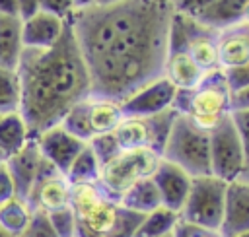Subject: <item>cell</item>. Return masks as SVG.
I'll use <instances>...</instances> for the list:
<instances>
[{
	"label": "cell",
	"mask_w": 249,
	"mask_h": 237,
	"mask_svg": "<svg viewBox=\"0 0 249 237\" xmlns=\"http://www.w3.org/2000/svg\"><path fill=\"white\" fill-rule=\"evenodd\" d=\"M173 14L175 4L167 0H121L70 16L93 97L123 103L163 76Z\"/></svg>",
	"instance_id": "1"
},
{
	"label": "cell",
	"mask_w": 249,
	"mask_h": 237,
	"mask_svg": "<svg viewBox=\"0 0 249 237\" xmlns=\"http://www.w3.org/2000/svg\"><path fill=\"white\" fill-rule=\"evenodd\" d=\"M19 115L29 138L62 122L66 113L91 95V80L68 23L66 33L49 49H23L18 64Z\"/></svg>",
	"instance_id": "2"
},
{
	"label": "cell",
	"mask_w": 249,
	"mask_h": 237,
	"mask_svg": "<svg viewBox=\"0 0 249 237\" xmlns=\"http://www.w3.org/2000/svg\"><path fill=\"white\" fill-rule=\"evenodd\" d=\"M76 237H134L144 216L124 208L97 183L74 185L70 200Z\"/></svg>",
	"instance_id": "3"
},
{
	"label": "cell",
	"mask_w": 249,
	"mask_h": 237,
	"mask_svg": "<svg viewBox=\"0 0 249 237\" xmlns=\"http://www.w3.org/2000/svg\"><path fill=\"white\" fill-rule=\"evenodd\" d=\"M171 109L210 132L226 117L231 115V89L228 85L224 70L218 68L206 72V76L195 89H177Z\"/></svg>",
	"instance_id": "4"
},
{
	"label": "cell",
	"mask_w": 249,
	"mask_h": 237,
	"mask_svg": "<svg viewBox=\"0 0 249 237\" xmlns=\"http://www.w3.org/2000/svg\"><path fill=\"white\" fill-rule=\"evenodd\" d=\"M161 159L181 167L191 177L212 175L210 169V132L177 115L169 130Z\"/></svg>",
	"instance_id": "5"
},
{
	"label": "cell",
	"mask_w": 249,
	"mask_h": 237,
	"mask_svg": "<svg viewBox=\"0 0 249 237\" xmlns=\"http://www.w3.org/2000/svg\"><path fill=\"white\" fill-rule=\"evenodd\" d=\"M161 155L152 150H121L101 167L97 185L115 200H119L132 185L154 175Z\"/></svg>",
	"instance_id": "6"
},
{
	"label": "cell",
	"mask_w": 249,
	"mask_h": 237,
	"mask_svg": "<svg viewBox=\"0 0 249 237\" xmlns=\"http://www.w3.org/2000/svg\"><path fill=\"white\" fill-rule=\"evenodd\" d=\"M123 109L121 103L105 97H86L84 101L76 103L66 117L62 118L60 126L66 128L72 136L80 138L82 142H89L95 136L109 134L117 128V124L123 120Z\"/></svg>",
	"instance_id": "7"
},
{
	"label": "cell",
	"mask_w": 249,
	"mask_h": 237,
	"mask_svg": "<svg viewBox=\"0 0 249 237\" xmlns=\"http://www.w3.org/2000/svg\"><path fill=\"white\" fill-rule=\"evenodd\" d=\"M226 190L228 183L214 175L193 177L191 190L179 212V218L183 221L220 231L226 206Z\"/></svg>",
	"instance_id": "8"
},
{
	"label": "cell",
	"mask_w": 249,
	"mask_h": 237,
	"mask_svg": "<svg viewBox=\"0 0 249 237\" xmlns=\"http://www.w3.org/2000/svg\"><path fill=\"white\" fill-rule=\"evenodd\" d=\"M175 117L173 109L150 117H123L113 136L121 150H152L161 155Z\"/></svg>",
	"instance_id": "9"
},
{
	"label": "cell",
	"mask_w": 249,
	"mask_h": 237,
	"mask_svg": "<svg viewBox=\"0 0 249 237\" xmlns=\"http://www.w3.org/2000/svg\"><path fill=\"white\" fill-rule=\"evenodd\" d=\"M210 169L214 177L226 183H233L243 177L245 150L231 115L210 130Z\"/></svg>",
	"instance_id": "10"
},
{
	"label": "cell",
	"mask_w": 249,
	"mask_h": 237,
	"mask_svg": "<svg viewBox=\"0 0 249 237\" xmlns=\"http://www.w3.org/2000/svg\"><path fill=\"white\" fill-rule=\"evenodd\" d=\"M72 200V185L64 173H60L53 163L43 157L37 181L27 196V206L31 212L53 214L56 210L68 208Z\"/></svg>",
	"instance_id": "11"
},
{
	"label": "cell",
	"mask_w": 249,
	"mask_h": 237,
	"mask_svg": "<svg viewBox=\"0 0 249 237\" xmlns=\"http://www.w3.org/2000/svg\"><path fill=\"white\" fill-rule=\"evenodd\" d=\"M177 89L161 76L121 103L124 117H150L171 109Z\"/></svg>",
	"instance_id": "12"
},
{
	"label": "cell",
	"mask_w": 249,
	"mask_h": 237,
	"mask_svg": "<svg viewBox=\"0 0 249 237\" xmlns=\"http://www.w3.org/2000/svg\"><path fill=\"white\" fill-rule=\"evenodd\" d=\"M41 155L53 163L60 173L66 175V171L70 169L72 161L78 157V153L86 148V142H82L80 138L72 136L66 128H62L60 124L41 132L37 138Z\"/></svg>",
	"instance_id": "13"
},
{
	"label": "cell",
	"mask_w": 249,
	"mask_h": 237,
	"mask_svg": "<svg viewBox=\"0 0 249 237\" xmlns=\"http://www.w3.org/2000/svg\"><path fill=\"white\" fill-rule=\"evenodd\" d=\"M4 163H6V169L12 177V181H14L16 196L21 200H27V196H29L35 181H37L41 163H43V155H41L37 140L29 138L25 142V146L19 152H16L14 155L6 157Z\"/></svg>",
	"instance_id": "14"
},
{
	"label": "cell",
	"mask_w": 249,
	"mask_h": 237,
	"mask_svg": "<svg viewBox=\"0 0 249 237\" xmlns=\"http://www.w3.org/2000/svg\"><path fill=\"white\" fill-rule=\"evenodd\" d=\"M152 179H154L158 192L161 196V206L179 214L187 196H189L193 177L189 173H185L181 167H177L165 159H160Z\"/></svg>",
	"instance_id": "15"
},
{
	"label": "cell",
	"mask_w": 249,
	"mask_h": 237,
	"mask_svg": "<svg viewBox=\"0 0 249 237\" xmlns=\"http://www.w3.org/2000/svg\"><path fill=\"white\" fill-rule=\"evenodd\" d=\"M249 229V183H228L224 218L220 225L222 237H235Z\"/></svg>",
	"instance_id": "16"
},
{
	"label": "cell",
	"mask_w": 249,
	"mask_h": 237,
	"mask_svg": "<svg viewBox=\"0 0 249 237\" xmlns=\"http://www.w3.org/2000/svg\"><path fill=\"white\" fill-rule=\"evenodd\" d=\"M68 21L47 12H37L35 16L21 21V37L25 49H49L62 39Z\"/></svg>",
	"instance_id": "17"
},
{
	"label": "cell",
	"mask_w": 249,
	"mask_h": 237,
	"mask_svg": "<svg viewBox=\"0 0 249 237\" xmlns=\"http://www.w3.org/2000/svg\"><path fill=\"white\" fill-rule=\"evenodd\" d=\"M218 62L220 70L237 68L249 62V25L239 21L218 31Z\"/></svg>",
	"instance_id": "18"
},
{
	"label": "cell",
	"mask_w": 249,
	"mask_h": 237,
	"mask_svg": "<svg viewBox=\"0 0 249 237\" xmlns=\"http://www.w3.org/2000/svg\"><path fill=\"white\" fill-rule=\"evenodd\" d=\"M206 72L191 58L189 52H169L165 66H163V78L175 87V89H195Z\"/></svg>",
	"instance_id": "19"
},
{
	"label": "cell",
	"mask_w": 249,
	"mask_h": 237,
	"mask_svg": "<svg viewBox=\"0 0 249 237\" xmlns=\"http://www.w3.org/2000/svg\"><path fill=\"white\" fill-rule=\"evenodd\" d=\"M21 19L18 16L0 14V66L8 70H18L19 58L23 54Z\"/></svg>",
	"instance_id": "20"
},
{
	"label": "cell",
	"mask_w": 249,
	"mask_h": 237,
	"mask_svg": "<svg viewBox=\"0 0 249 237\" xmlns=\"http://www.w3.org/2000/svg\"><path fill=\"white\" fill-rule=\"evenodd\" d=\"M249 0H216L198 16H195L200 23L214 31H222L230 25H235L243 19V12Z\"/></svg>",
	"instance_id": "21"
},
{
	"label": "cell",
	"mask_w": 249,
	"mask_h": 237,
	"mask_svg": "<svg viewBox=\"0 0 249 237\" xmlns=\"http://www.w3.org/2000/svg\"><path fill=\"white\" fill-rule=\"evenodd\" d=\"M119 202L124 208H128V210H132L136 214L146 216V214H150V212H154V210H158L161 206V196L158 192V186H156L154 179L148 177V179H142L136 185H132L119 198Z\"/></svg>",
	"instance_id": "22"
},
{
	"label": "cell",
	"mask_w": 249,
	"mask_h": 237,
	"mask_svg": "<svg viewBox=\"0 0 249 237\" xmlns=\"http://www.w3.org/2000/svg\"><path fill=\"white\" fill-rule=\"evenodd\" d=\"M27 140H29V130L19 111L0 115V155L2 159L19 152Z\"/></svg>",
	"instance_id": "23"
},
{
	"label": "cell",
	"mask_w": 249,
	"mask_h": 237,
	"mask_svg": "<svg viewBox=\"0 0 249 237\" xmlns=\"http://www.w3.org/2000/svg\"><path fill=\"white\" fill-rule=\"evenodd\" d=\"M216 37H218V31L206 29L204 33H200L198 37H195V39L189 43L187 51H185V52L191 54V58H193L204 72H212V70H218V68H220Z\"/></svg>",
	"instance_id": "24"
},
{
	"label": "cell",
	"mask_w": 249,
	"mask_h": 237,
	"mask_svg": "<svg viewBox=\"0 0 249 237\" xmlns=\"http://www.w3.org/2000/svg\"><path fill=\"white\" fill-rule=\"evenodd\" d=\"M31 208L21 198H12L0 206V227L12 237H19L31 220Z\"/></svg>",
	"instance_id": "25"
},
{
	"label": "cell",
	"mask_w": 249,
	"mask_h": 237,
	"mask_svg": "<svg viewBox=\"0 0 249 237\" xmlns=\"http://www.w3.org/2000/svg\"><path fill=\"white\" fill-rule=\"evenodd\" d=\"M99 173H101V165L95 157V153L91 152V148L86 144V148L78 153V157L72 161L70 169L66 171V179L70 181V185H89V183H97L99 181Z\"/></svg>",
	"instance_id": "26"
},
{
	"label": "cell",
	"mask_w": 249,
	"mask_h": 237,
	"mask_svg": "<svg viewBox=\"0 0 249 237\" xmlns=\"http://www.w3.org/2000/svg\"><path fill=\"white\" fill-rule=\"evenodd\" d=\"M179 221V214L165 208V206H160L158 210L150 212L144 216L142 223L138 225L134 237H160V235H165V233H171L175 229Z\"/></svg>",
	"instance_id": "27"
},
{
	"label": "cell",
	"mask_w": 249,
	"mask_h": 237,
	"mask_svg": "<svg viewBox=\"0 0 249 237\" xmlns=\"http://www.w3.org/2000/svg\"><path fill=\"white\" fill-rule=\"evenodd\" d=\"M19 111V78L18 70L0 66V115Z\"/></svg>",
	"instance_id": "28"
},
{
	"label": "cell",
	"mask_w": 249,
	"mask_h": 237,
	"mask_svg": "<svg viewBox=\"0 0 249 237\" xmlns=\"http://www.w3.org/2000/svg\"><path fill=\"white\" fill-rule=\"evenodd\" d=\"M88 146H89L91 152L95 153V157H97V161H99L101 167H103L107 161H111V159L121 152V148H119V144H117L113 132L91 138V140L88 142Z\"/></svg>",
	"instance_id": "29"
},
{
	"label": "cell",
	"mask_w": 249,
	"mask_h": 237,
	"mask_svg": "<svg viewBox=\"0 0 249 237\" xmlns=\"http://www.w3.org/2000/svg\"><path fill=\"white\" fill-rule=\"evenodd\" d=\"M47 216H49V220L54 227V233L58 237H76V218H74L72 206L56 210V212L47 214Z\"/></svg>",
	"instance_id": "30"
},
{
	"label": "cell",
	"mask_w": 249,
	"mask_h": 237,
	"mask_svg": "<svg viewBox=\"0 0 249 237\" xmlns=\"http://www.w3.org/2000/svg\"><path fill=\"white\" fill-rule=\"evenodd\" d=\"M19 237H58L54 233V227L45 212H33L27 227Z\"/></svg>",
	"instance_id": "31"
},
{
	"label": "cell",
	"mask_w": 249,
	"mask_h": 237,
	"mask_svg": "<svg viewBox=\"0 0 249 237\" xmlns=\"http://www.w3.org/2000/svg\"><path fill=\"white\" fill-rule=\"evenodd\" d=\"M39 10L53 14L60 19H70V16L74 14V6L72 0H39Z\"/></svg>",
	"instance_id": "32"
},
{
	"label": "cell",
	"mask_w": 249,
	"mask_h": 237,
	"mask_svg": "<svg viewBox=\"0 0 249 237\" xmlns=\"http://www.w3.org/2000/svg\"><path fill=\"white\" fill-rule=\"evenodd\" d=\"M231 120L235 124V130L241 138L243 150H245V167L249 165V111H233Z\"/></svg>",
	"instance_id": "33"
},
{
	"label": "cell",
	"mask_w": 249,
	"mask_h": 237,
	"mask_svg": "<svg viewBox=\"0 0 249 237\" xmlns=\"http://www.w3.org/2000/svg\"><path fill=\"white\" fill-rule=\"evenodd\" d=\"M173 235L175 237H222L220 231L206 229V227H200V225L183 221L181 218H179V221H177V225L173 229Z\"/></svg>",
	"instance_id": "34"
},
{
	"label": "cell",
	"mask_w": 249,
	"mask_h": 237,
	"mask_svg": "<svg viewBox=\"0 0 249 237\" xmlns=\"http://www.w3.org/2000/svg\"><path fill=\"white\" fill-rule=\"evenodd\" d=\"M224 76L228 80V85L231 91H237L241 87H247L249 85V62L237 66V68H230V70H224Z\"/></svg>",
	"instance_id": "35"
},
{
	"label": "cell",
	"mask_w": 249,
	"mask_h": 237,
	"mask_svg": "<svg viewBox=\"0 0 249 237\" xmlns=\"http://www.w3.org/2000/svg\"><path fill=\"white\" fill-rule=\"evenodd\" d=\"M12 198H16V186H14V181L6 169V163L0 161V206Z\"/></svg>",
	"instance_id": "36"
},
{
	"label": "cell",
	"mask_w": 249,
	"mask_h": 237,
	"mask_svg": "<svg viewBox=\"0 0 249 237\" xmlns=\"http://www.w3.org/2000/svg\"><path fill=\"white\" fill-rule=\"evenodd\" d=\"M216 0H177L175 10L181 14H187V16H198L202 10H206Z\"/></svg>",
	"instance_id": "37"
},
{
	"label": "cell",
	"mask_w": 249,
	"mask_h": 237,
	"mask_svg": "<svg viewBox=\"0 0 249 237\" xmlns=\"http://www.w3.org/2000/svg\"><path fill=\"white\" fill-rule=\"evenodd\" d=\"M233 111H249V85L231 91V113Z\"/></svg>",
	"instance_id": "38"
},
{
	"label": "cell",
	"mask_w": 249,
	"mask_h": 237,
	"mask_svg": "<svg viewBox=\"0 0 249 237\" xmlns=\"http://www.w3.org/2000/svg\"><path fill=\"white\" fill-rule=\"evenodd\" d=\"M18 6V17L23 21L39 12V0H16Z\"/></svg>",
	"instance_id": "39"
},
{
	"label": "cell",
	"mask_w": 249,
	"mask_h": 237,
	"mask_svg": "<svg viewBox=\"0 0 249 237\" xmlns=\"http://www.w3.org/2000/svg\"><path fill=\"white\" fill-rule=\"evenodd\" d=\"M0 14L2 16H18L16 0H0Z\"/></svg>",
	"instance_id": "40"
},
{
	"label": "cell",
	"mask_w": 249,
	"mask_h": 237,
	"mask_svg": "<svg viewBox=\"0 0 249 237\" xmlns=\"http://www.w3.org/2000/svg\"><path fill=\"white\" fill-rule=\"evenodd\" d=\"M99 0H72V6H74V12L78 10H86V8H91L95 6Z\"/></svg>",
	"instance_id": "41"
},
{
	"label": "cell",
	"mask_w": 249,
	"mask_h": 237,
	"mask_svg": "<svg viewBox=\"0 0 249 237\" xmlns=\"http://www.w3.org/2000/svg\"><path fill=\"white\" fill-rule=\"evenodd\" d=\"M241 21L249 25V4H247V8H245V12H243V19H241Z\"/></svg>",
	"instance_id": "42"
},
{
	"label": "cell",
	"mask_w": 249,
	"mask_h": 237,
	"mask_svg": "<svg viewBox=\"0 0 249 237\" xmlns=\"http://www.w3.org/2000/svg\"><path fill=\"white\" fill-rule=\"evenodd\" d=\"M239 181H247V183H249V165L245 167V171H243V177H241Z\"/></svg>",
	"instance_id": "43"
},
{
	"label": "cell",
	"mask_w": 249,
	"mask_h": 237,
	"mask_svg": "<svg viewBox=\"0 0 249 237\" xmlns=\"http://www.w3.org/2000/svg\"><path fill=\"white\" fill-rule=\"evenodd\" d=\"M115 2H121V0H99L97 4H115Z\"/></svg>",
	"instance_id": "44"
},
{
	"label": "cell",
	"mask_w": 249,
	"mask_h": 237,
	"mask_svg": "<svg viewBox=\"0 0 249 237\" xmlns=\"http://www.w3.org/2000/svg\"><path fill=\"white\" fill-rule=\"evenodd\" d=\"M0 237H12V235H10V233H6V231L0 227Z\"/></svg>",
	"instance_id": "45"
},
{
	"label": "cell",
	"mask_w": 249,
	"mask_h": 237,
	"mask_svg": "<svg viewBox=\"0 0 249 237\" xmlns=\"http://www.w3.org/2000/svg\"><path fill=\"white\" fill-rule=\"evenodd\" d=\"M235 237H249V229H247V231H243V233H239V235H235Z\"/></svg>",
	"instance_id": "46"
},
{
	"label": "cell",
	"mask_w": 249,
	"mask_h": 237,
	"mask_svg": "<svg viewBox=\"0 0 249 237\" xmlns=\"http://www.w3.org/2000/svg\"><path fill=\"white\" fill-rule=\"evenodd\" d=\"M160 237H175V235H173V231H171V233H165V235H160Z\"/></svg>",
	"instance_id": "47"
},
{
	"label": "cell",
	"mask_w": 249,
	"mask_h": 237,
	"mask_svg": "<svg viewBox=\"0 0 249 237\" xmlns=\"http://www.w3.org/2000/svg\"><path fill=\"white\" fill-rule=\"evenodd\" d=\"M167 2H173V4H175V2H177V0H167Z\"/></svg>",
	"instance_id": "48"
},
{
	"label": "cell",
	"mask_w": 249,
	"mask_h": 237,
	"mask_svg": "<svg viewBox=\"0 0 249 237\" xmlns=\"http://www.w3.org/2000/svg\"><path fill=\"white\" fill-rule=\"evenodd\" d=\"M0 161H4V159H2V155H0Z\"/></svg>",
	"instance_id": "49"
},
{
	"label": "cell",
	"mask_w": 249,
	"mask_h": 237,
	"mask_svg": "<svg viewBox=\"0 0 249 237\" xmlns=\"http://www.w3.org/2000/svg\"><path fill=\"white\" fill-rule=\"evenodd\" d=\"M245 183H247V181H245Z\"/></svg>",
	"instance_id": "50"
}]
</instances>
